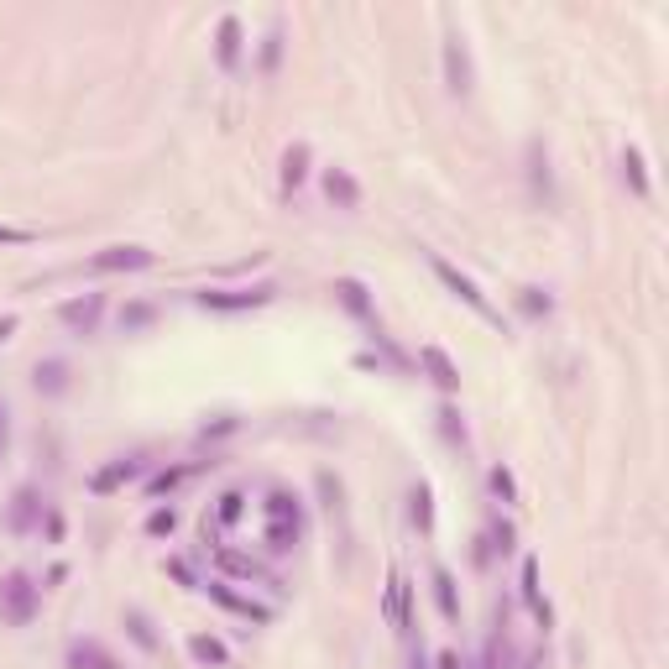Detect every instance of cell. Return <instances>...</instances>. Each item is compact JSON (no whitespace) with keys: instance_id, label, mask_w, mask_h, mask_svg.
I'll use <instances>...</instances> for the list:
<instances>
[{"instance_id":"obj_1","label":"cell","mask_w":669,"mask_h":669,"mask_svg":"<svg viewBox=\"0 0 669 669\" xmlns=\"http://www.w3.org/2000/svg\"><path fill=\"white\" fill-rule=\"evenodd\" d=\"M429 272L445 283V293H450V298H460V304H466V309L481 319V325L502 330V314L492 309V298L476 288V278H471V272H460V267H455V262H445V257H429Z\"/></svg>"},{"instance_id":"obj_2","label":"cell","mask_w":669,"mask_h":669,"mask_svg":"<svg viewBox=\"0 0 669 669\" xmlns=\"http://www.w3.org/2000/svg\"><path fill=\"white\" fill-rule=\"evenodd\" d=\"M42 607V586L32 581L27 570H6L0 575V622L6 628H27Z\"/></svg>"},{"instance_id":"obj_3","label":"cell","mask_w":669,"mask_h":669,"mask_svg":"<svg viewBox=\"0 0 669 669\" xmlns=\"http://www.w3.org/2000/svg\"><path fill=\"white\" fill-rule=\"evenodd\" d=\"M272 298H278V288L257 283V288H199L194 304L204 314H246V309H267Z\"/></svg>"},{"instance_id":"obj_4","label":"cell","mask_w":669,"mask_h":669,"mask_svg":"<svg viewBox=\"0 0 669 669\" xmlns=\"http://www.w3.org/2000/svg\"><path fill=\"white\" fill-rule=\"evenodd\" d=\"M157 262L152 246H136V241H115L105 251H95L89 257V272H100V278H115V272H147Z\"/></svg>"},{"instance_id":"obj_5","label":"cell","mask_w":669,"mask_h":669,"mask_svg":"<svg viewBox=\"0 0 669 669\" xmlns=\"http://www.w3.org/2000/svg\"><path fill=\"white\" fill-rule=\"evenodd\" d=\"M147 476V455H115V460H105V466L89 476V492L95 497H115L121 487H131V481H142Z\"/></svg>"},{"instance_id":"obj_6","label":"cell","mask_w":669,"mask_h":669,"mask_svg":"<svg viewBox=\"0 0 669 669\" xmlns=\"http://www.w3.org/2000/svg\"><path fill=\"white\" fill-rule=\"evenodd\" d=\"M440 58H445V89H450V95H471V89H476V68H471V53H466V37L445 32Z\"/></svg>"},{"instance_id":"obj_7","label":"cell","mask_w":669,"mask_h":669,"mask_svg":"<svg viewBox=\"0 0 669 669\" xmlns=\"http://www.w3.org/2000/svg\"><path fill=\"white\" fill-rule=\"evenodd\" d=\"M58 319L74 335H100V319H105V293H79V298H63L58 304Z\"/></svg>"},{"instance_id":"obj_8","label":"cell","mask_w":669,"mask_h":669,"mask_svg":"<svg viewBox=\"0 0 669 669\" xmlns=\"http://www.w3.org/2000/svg\"><path fill=\"white\" fill-rule=\"evenodd\" d=\"M408 602H413V586H408L403 565H392V570H387V591H382V617H387L392 633H408V622H413Z\"/></svg>"},{"instance_id":"obj_9","label":"cell","mask_w":669,"mask_h":669,"mask_svg":"<svg viewBox=\"0 0 669 669\" xmlns=\"http://www.w3.org/2000/svg\"><path fill=\"white\" fill-rule=\"evenodd\" d=\"M42 507H48V497L37 487H16L11 507H6V528L11 534H32V528H42Z\"/></svg>"},{"instance_id":"obj_10","label":"cell","mask_w":669,"mask_h":669,"mask_svg":"<svg viewBox=\"0 0 669 669\" xmlns=\"http://www.w3.org/2000/svg\"><path fill=\"white\" fill-rule=\"evenodd\" d=\"M419 366H424V377L440 387L445 398H455V392H460V366L450 361L445 345H419Z\"/></svg>"},{"instance_id":"obj_11","label":"cell","mask_w":669,"mask_h":669,"mask_svg":"<svg viewBox=\"0 0 669 669\" xmlns=\"http://www.w3.org/2000/svg\"><path fill=\"white\" fill-rule=\"evenodd\" d=\"M241 53H246V27H241V16H220V27H215V63L225 68V74H236V68H241Z\"/></svg>"},{"instance_id":"obj_12","label":"cell","mask_w":669,"mask_h":669,"mask_svg":"<svg viewBox=\"0 0 669 669\" xmlns=\"http://www.w3.org/2000/svg\"><path fill=\"white\" fill-rule=\"evenodd\" d=\"M335 304L361 319V325H377V304H372V288H366L361 278H335Z\"/></svg>"},{"instance_id":"obj_13","label":"cell","mask_w":669,"mask_h":669,"mask_svg":"<svg viewBox=\"0 0 669 669\" xmlns=\"http://www.w3.org/2000/svg\"><path fill=\"white\" fill-rule=\"evenodd\" d=\"M518 596H523V607L534 612V622H539V628H549V622H555L549 602L539 596V560H534V555H523V565H518Z\"/></svg>"},{"instance_id":"obj_14","label":"cell","mask_w":669,"mask_h":669,"mask_svg":"<svg viewBox=\"0 0 669 669\" xmlns=\"http://www.w3.org/2000/svg\"><path fill=\"white\" fill-rule=\"evenodd\" d=\"M215 565L225 570V575H236V581H262V586H278V581H272V570L257 560V555H241V549H215Z\"/></svg>"},{"instance_id":"obj_15","label":"cell","mask_w":669,"mask_h":669,"mask_svg":"<svg viewBox=\"0 0 669 669\" xmlns=\"http://www.w3.org/2000/svg\"><path fill=\"white\" fill-rule=\"evenodd\" d=\"M325 199L335 210H361V183L351 168H325Z\"/></svg>"},{"instance_id":"obj_16","label":"cell","mask_w":669,"mask_h":669,"mask_svg":"<svg viewBox=\"0 0 669 669\" xmlns=\"http://www.w3.org/2000/svg\"><path fill=\"white\" fill-rule=\"evenodd\" d=\"M204 466V460H178V466H163V471H152L147 476V497L152 502H163V497H173L178 487H183V481H189L194 471Z\"/></svg>"},{"instance_id":"obj_17","label":"cell","mask_w":669,"mask_h":669,"mask_svg":"<svg viewBox=\"0 0 669 669\" xmlns=\"http://www.w3.org/2000/svg\"><path fill=\"white\" fill-rule=\"evenodd\" d=\"M622 183L633 189V199H654V183H649V157H643V147H622Z\"/></svg>"},{"instance_id":"obj_18","label":"cell","mask_w":669,"mask_h":669,"mask_svg":"<svg viewBox=\"0 0 669 669\" xmlns=\"http://www.w3.org/2000/svg\"><path fill=\"white\" fill-rule=\"evenodd\" d=\"M68 669H121V664L100 638H74L68 643Z\"/></svg>"},{"instance_id":"obj_19","label":"cell","mask_w":669,"mask_h":669,"mask_svg":"<svg viewBox=\"0 0 669 669\" xmlns=\"http://www.w3.org/2000/svg\"><path fill=\"white\" fill-rule=\"evenodd\" d=\"M429 591H434V607H440V617L445 622H460V586H455V575L445 565L429 570Z\"/></svg>"},{"instance_id":"obj_20","label":"cell","mask_w":669,"mask_h":669,"mask_svg":"<svg viewBox=\"0 0 669 669\" xmlns=\"http://www.w3.org/2000/svg\"><path fill=\"white\" fill-rule=\"evenodd\" d=\"M215 596V602L225 607V612H236V617H251V622H272V607H262V602H251V596H241V591H230L225 581H215V586H204Z\"/></svg>"},{"instance_id":"obj_21","label":"cell","mask_w":669,"mask_h":669,"mask_svg":"<svg viewBox=\"0 0 669 669\" xmlns=\"http://www.w3.org/2000/svg\"><path fill=\"white\" fill-rule=\"evenodd\" d=\"M262 513H267V523H293V528H304V502H298V492H288V487H272L267 502H262Z\"/></svg>"},{"instance_id":"obj_22","label":"cell","mask_w":669,"mask_h":669,"mask_svg":"<svg viewBox=\"0 0 669 669\" xmlns=\"http://www.w3.org/2000/svg\"><path fill=\"white\" fill-rule=\"evenodd\" d=\"M32 387L42 392V398H63V392L74 387V382H68V361H58V356L37 361V366H32Z\"/></svg>"},{"instance_id":"obj_23","label":"cell","mask_w":669,"mask_h":669,"mask_svg":"<svg viewBox=\"0 0 669 669\" xmlns=\"http://www.w3.org/2000/svg\"><path fill=\"white\" fill-rule=\"evenodd\" d=\"M309 163H314V147L309 142H293L288 152H283V189L288 194H298L309 183Z\"/></svg>"},{"instance_id":"obj_24","label":"cell","mask_w":669,"mask_h":669,"mask_svg":"<svg viewBox=\"0 0 669 669\" xmlns=\"http://www.w3.org/2000/svg\"><path fill=\"white\" fill-rule=\"evenodd\" d=\"M408 518H413V528L429 539L434 534V492H429V481H413L408 487Z\"/></svg>"},{"instance_id":"obj_25","label":"cell","mask_w":669,"mask_h":669,"mask_svg":"<svg viewBox=\"0 0 669 669\" xmlns=\"http://www.w3.org/2000/svg\"><path fill=\"white\" fill-rule=\"evenodd\" d=\"M528 183H534V194L544 204H555V183H549V152H544V142H528Z\"/></svg>"},{"instance_id":"obj_26","label":"cell","mask_w":669,"mask_h":669,"mask_svg":"<svg viewBox=\"0 0 669 669\" xmlns=\"http://www.w3.org/2000/svg\"><path fill=\"white\" fill-rule=\"evenodd\" d=\"M189 654H194V664H210V669H225L230 664V649H225L215 633H194L189 638Z\"/></svg>"},{"instance_id":"obj_27","label":"cell","mask_w":669,"mask_h":669,"mask_svg":"<svg viewBox=\"0 0 669 669\" xmlns=\"http://www.w3.org/2000/svg\"><path fill=\"white\" fill-rule=\"evenodd\" d=\"M246 502H251V497H246L241 487H225V492L215 497V523H220V528H236V523L246 518Z\"/></svg>"},{"instance_id":"obj_28","label":"cell","mask_w":669,"mask_h":669,"mask_svg":"<svg viewBox=\"0 0 669 669\" xmlns=\"http://www.w3.org/2000/svg\"><path fill=\"white\" fill-rule=\"evenodd\" d=\"M283 63V21H272V27L262 32V48H257V68L262 74H278Z\"/></svg>"},{"instance_id":"obj_29","label":"cell","mask_w":669,"mask_h":669,"mask_svg":"<svg viewBox=\"0 0 669 669\" xmlns=\"http://www.w3.org/2000/svg\"><path fill=\"white\" fill-rule=\"evenodd\" d=\"M434 429H440L445 445H466V419H460L455 403H440V408H434Z\"/></svg>"},{"instance_id":"obj_30","label":"cell","mask_w":669,"mask_h":669,"mask_svg":"<svg viewBox=\"0 0 669 669\" xmlns=\"http://www.w3.org/2000/svg\"><path fill=\"white\" fill-rule=\"evenodd\" d=\"M481 669H513V643H507V622H497L492 638H487V659Z\"/></svg>"},{"instance_id":"obj_31","label":"cell","mask_w":669,"mask_h":669,"mask_svg":"<svg viewBox=\"0 0 669 669\" xmlns=\"http://www.w3.org/2000/svg\"><path fill=\"white\" fill-rule=\"evenodd\" d=\"M152 319H157V309L147 304V298H131V304L121 309V335H142V330H152Z\"/></svg>"},{"instance_id":"obj_32","label":"cell","mask_w":669,"mask_h":669,"mask_svg":"<svg viewBox=\"0 0 669 669\" xmlns=\"http://www.w3.org/2000/svg\"><path fill=\"white\" fill-rule=\"evenodd\" d=\"M487 487H492V497H497L502 507L518 502V476L507 471V466H492V471H487Z\"/></svg>"},{"instance_id":"obj_33","label":"cell","mask_w":669,"mask_h":669,"mask_svg":"<svg viewBox=\"0 0 669 669\" xmlns=\"http://www.w3.org/2000/svg\"><path fill=\"white\" fill-rule=\"evenodd\" d=\"M518 309L528 319H549V314H555V298H549L544 288H518Z\"/></svg>"},{"instance_id":"obj_34","label":"cell","mask_w":669,"mask_h":669,"mask_svg":"<svg viewBox=\"0 0 669 669\" xmlns=\"http://www.w3.org/2000/svg\"><path fill=\"white\" fill-rule=\"evenodd\" d=\"M267 549H272V555H288V549L298 544V539H304V528H293V523H267Z\"/></svg>"},{"instance_id":"obj_35","label":"cell","mask_w":669,"mask_h":669,"mask_svg":"<svg viewBox=\"0 0 669 669\" xmlns=\"http://www.w3.org/2000/svg\"><path fill=\"white\" fill-rule=\"evenodd\" d=\"M126 628H131V638H136V649H157V633H152V617H147L142 607H131V612H126Z\"/></svg>"},{"instance_id":"obj_36","label":"cell","mask_w":669,"mask_h":669,"mask_svg":"<svg viewBox=\"0 0 669 669\" xmlns=\"http://www.w3.org/2000/svg\"><path fill=\"white\" fill-rule=\"evenodd\" d=\"M487 544H492V555H502V560H507V555H513V549H518V534H513V523H507V518H492V539H487Z\"/></svg>"},{"instance_id":"obj_37","label":"cell","mask_w":669,"mask_h":669,"mask_svg":"<svg viewBox=\"0 0 669 669\" xmlns=\"http://www.w3.org/2000/svg\"><path fill=\"white\" fill-rule=\"evenodd\" d=\"M173 528H178V513H173V507H152V513H147V534H152V539H168Z\"/></svg>"},{"instance_id":"obj_38","label":"cell","mask_w":669,"mask_h":669,"mask_svg":"<svg viewBox=\"0 0 669 669\" xmlns=\"http://www.w3.org/2000/svg\"><path fill=\"white\" fill-rule=\"evenodd\" d=\"M168 575H173L183 591H204V586H199V575L189 570V560H168Z\"/></svg>"},{"instance_id":"obj_39","label":"cell","mask_w":669,"mask_h":669,"mask_svg":"<svg viewBox=\"0 0 669 669\" xmlns=\"http://www.w3.org/2000/svg\"><path fill=\"white\" fill-rule=\"evenodd\" d=\"M236 429H241L236 413H220L215 424H204V440H225V434H236Z\"/></svg>"},{"instance_id":"obj_40","label":"cell","mask_w":669,"mask_h":669,"mask_svg":"<svg viewBox=\"0 0 669 669\" xmlns=\"http://www.w3.org/2000/svg\"><path fill=\"white\" fill-rule=\"evenodd\" d=\"M42 528H48V544H63V513H58L53 502L42 507Z\"/></svg>"},{"instance_id":"obj_41","label":"cell","mask_w":669,"mask_h":669,"mask_svg":"<svg viewBox=\"0 0 669 669\" xmlns=\"http://www.w3.org/2000/svg\"><path fill=\"white\" fill-rule=\"evenodd\" d=\"M0 246H32V230H21V225H0Z\"/></svg>"},{"instance_id":"obj_42","label":"cell","mask_w":669,"mask_h":669,"mask_svg":"<svg viewBox=\"0 0 669 669\" xmlns=\"http://www.w3.org/2000/svg\"><path fill=\"white\" fill-rule=\"evenodd\" d=\"M434 669H466V659H460L455 649H445L440 659H434Z\"/></svg>"},{"instance_id":"obj_43","label":"cell","mask_w":669,"mask_h":669,"mask_svg":"<svg viewBox=\"0 0 669 669\" xmlns=\"http://www.w3.org/2000/svg\"><path fill=\"white\" fill-rule=\"evenodd\" d=\"M6 440H11V408L0 403V450H6Z\"/></svg>"},{"instance_id":"obj_44","label":"cell","mask_w":669,"mask_h":669,"mask_svg":"<svg viewBox=\"0 0 669 669\" xmlns=\"http://www.w3.org/2000/svg\"><path fill=\"white\" fill-rule=\"evenodd\" d=\"M16 325H21L16 314H0V340H11V335H16Z\"/></svg>"},{"instance_id":"obj_45","label":"cell","mask_w":669,"mask_h":669,"mask_svg":"<svg viewBox=\"0 0 669 669\" xmlns=\"http://www.w3.org/2000/svg\"><path fill=\"white\" fill-rule=\"evenodd\" d=\"M408 669H429V654H424V649H413V654H408Z\"/></svg>"},{"instance_id":"obj_46","label":"cell","mask_w":669,"mask_h":669,"mask_svg":"<svg viewBox=\"0 0 669 669\" xmlns=\"http://www.w3.org/2000/svg\"><path fill=\"white\" fill-rule=\"evenodd\" d=\"M518 669H544V664H539V659H523V664H518Z\"/></svg>"}]
</instances>
